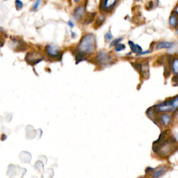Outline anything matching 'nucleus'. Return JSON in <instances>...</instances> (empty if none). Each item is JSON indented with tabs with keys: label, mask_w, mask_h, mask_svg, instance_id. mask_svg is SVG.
<instances>
[{
	"label": "nucleus",
	"mask_w": 178,
	"mask_h": 178,
	"mask_svg": "<svg viewBox=\"0 0 178 178\" xmlns=\"http://www.w3.org/2000/svg\"><path fill=\"white\" fill-rule=\"evenodd\" d=\"M105 41H106V42H107V43L110 42V41L112 40L113 36H112V33H111L110 31H107V33L105 34Z\"/></svg>",
	"instance_id": "f3484780"
},
{
	"label": "nucleus",
	"mask_w": 178,
	"mask_h": 178,
	"mask_svg": "<svg viewBox=\"0 0 178 178\" xmlns=\"http://www.w3.org/2000/svg\"><path fill=\"white\" fill-rule=\"evenodd\" d=\"M10 46L11 47H13V49L15 50H22L23 49H24L25 46H26V44L24 43L21 40H17V39H11V40L10 41Z\"/></svg>",
	"instance_id": "0eeeda50"
},
{
	"label": "nucleus",
	"mask_w": 178,
	"mask_h": 178,
	"mask_svg": "<svg viewBox=\"0 0 178 178\" xmlns=\"http://www.w3.org/2000/svg\"><path fill=\"white\" fill-rule=\"evenodd\" d=\"M5 1H8V0H5Z\"/></svg>",
	"instance_id": "bb28decb"
},
{
	"label": "nucleus",
	"mask_w": 178,
	"mask_h": 178,
	"mask_svg": "<svg viewBox=\"0 0 178 178\" xmlns=\"http://www.w3.org/2000/svg\"><path fill=\"white\" fill-rule=\"evenodd\" d=\"M40 3H41V0H36L33 6H32V10H33L34 11H36L37 9L38 8Z\"/></svg>",
	"instance_id": "aec40b11"
},
{
	"label": "nucleus",
	"mask_w": 178,
	"mask_h": 178,
	"mask_svg": "<svg viewBox=\"0 0 178 178\" xmlns=\"http://www.w3.org/2000/svg\"><path fill=\"white\" fill-rule=\"evenodd\" d=\"M167 170V167L166 166H160L158 167L154 170V173L152 174V177L153 178H159L161 175L164 174V173Z\"/></svg>",
	"instance_id": "9b49d317"
},
{
	"label": "nucleus",
	"mask_w": 178,
	"mask_h": 178,
	"mask_svg": "<svg viewBox=\"0 0 178 178\" xmlns=\"http://www.w3.org/2000/svg\"><path fill=\"white\" fill-rule=\"evenodd\" d=\"M81 1V0H74V2H75V3H79Z\"/></svg>",
	"instance_id": "b1692460"
},
{
	"label": "nucleus",
	"mask_w": 178,
	"mask_h": 178,
	"mask_svg": "<svg viewBox=\"0 0 178 178\" xmlns=\"http://www.w3.org/2000/svg\"><path fill=\"white\" fill-rule=\"evenodd\" d=\"M43 59V57L42 54H40L39 52H29L25 57V60L28 62L29 63L35 65L39 62H40Z\"/></svg>",
	"instance_id": "20e7f679"
},
{
	"label": "nucleus",
	"mask_w": 178,
	"mask_h": 178,
	"mask_svg": "<svg viewBox=\"0 0 178 178\" xmlns=\"http://www.w3.org/2000/svg\"><path fill=\"white\" fill-rule=\"evenodd\" d=\"M173 44L170 42H166V41H163V42L159 43L156 45L157 50H161V49H169L172 47Z\"/></svg>",
	"instance_id": "f8f14e48"
},
{
	"label": "nucleus",
	"mask_w": 178,
	"mask_h": 178,
	"mask_svg": "<svg viewBox=\"0 0 178 178\" xmlns=\"http://www.w3.org/2000/svg\"><path fill=\"white\" fill-rule=\"evenodd\" d=\"M96 61L99 64L102 65V66H105L107 65L112 61V57H111V55L108 54L107 52H105V51H100L98 53L96 56Z\"/></svg>",
	"instance_id": "39448f33"
},
{
	"label": "nucleus",
	"mask_w": 178,
	"mask_h": 178,
	"mask_svg": "<svg viewBox=\"0 0 178 178\" xmlns=\"http://www.w3.org/2000/svg\"><path fill=\"white\" fill-rule=\"evenodd\" d=\"M96 48V39L93 34L89 33L85 34L81 39L76 48V52L83 54L86 57L87 55L93 54Z\"/></svg>",
	"instance_id": "f257e3e1"
},
{
	"label": "nucleus",
	"mask_w": 178,
	"mask_h": 178,
	"mask_svg": "<svg viewBox=\"0 0 178 178\" xmlns=\"http://www.w3.org/2000/svg\"><path fill=\"white\" fill-rule=\"evenodd\" d=\"M122 38H116V39H114V40H113L112 41V43H111L110 44V47H114V46L117 45L118 44H119L121 42V41L122 40Z\"/></svg>",
	"instance_id": "a211bd4d"
},
{
	"label": "nucleus",
	"mask_w": 178,
	"mask_h": 178,
	"mask_svg": "<svg viewBox=\"0 0 178 178\" xmlns=\"http://www.w3.org/2000/svg\"><path fill=\"white\" fill-rule=\"evenodd\" d=\"M118 0H101L100 4V10L105 13L112 12L115 8Z\"/></svg>",
	"instance_id": "7ed1b4c3"
},
{
	"label": "nucleus",
	"mask_w": 178,
	"mask_h": 178,
	"mask_svg": "<svg viewBox=\"0 0 178 178\" xmlns=\"http://www.w3.org/2000/svg\"><path fill=\"white\" fill-rule=\"evenodd\" d=\"M85 13H86V9L84 6L83 5H79L75 8V10H74L73 15L75 20L79 21V20H80L81 19H82V18H84Z\"/></svg>",
	"instance_id": "423d86ee"
},
{
	"label": "nucleus",
	"mask_w": 178,
	"mask_h": 178,
	"mask_svg": "<svg viewBox=\"0 0 178 178\" xmlns=\"http://www.w3.org/2000/svg\"><path fill=\"white\" fill-rule=\"evenodd\" d=\"M151 52L150 50H147V51H145V52H142L138 53V54H136V56H139V55H143V54H149V53Z\"/></svg>",
	"instance_id": "412c9836"
},
{
	"label": "nucleus",
	"mask_w": 178,
	"mask_h": 178,
	"mask_svg": "<svg viewBox=\"0 0 178 178\" xmlns=\"http://www.w3.org/2000/svg\"><path fill=\"white\" fill-rule=\"evenodd\" d=\"M160 121L162 125L164 127H167L170 125V123L172 121V118L170 114L167 113H164L160 116Z\"/></svg>",
	"instance_id": "6e6552de"
},
{
	"label": "nucleus",
	"mask_w": 178,
	"mask_h": 178,
	"mask_svg": "<svg viewBox=\"0 0 178 178\" xmlns=\"http://www.w3.org/2000/svg\"><path fill=\"white\" fill-rule=\"evenodd\" d=\"M45 52L49 57L56 59H61L62 55L61 49L58 46L53 45V44H49L45 46Z\"/></svg>",
	"instance_id": "f03ea898"
},
{
	"label": "nucleus",
	"mask_w": 178,
	"mask_h": 178,
	"mask_svg": "<svg viewBox=\"0 0 178 178\" xmlns=\"http://www.w3.org/2000/svg\"><path fill=\"white\" fill-rule=\"evenodd\" d=\"M68 25L69 27H70V28L73 29L74 27H75V24H74V22H73L71 21V20H70V21H68Z\"/></svg>",
	"instance_id": "4be33fe9"
},
{
	"label": "nucleus",
	"mask_w": 178,
	"mask_h": 178,
	"mask_svg": "<svg viewBox=\"0 0 178 178\" xmlns=\"http://www.w3.org/2000/svg\"><path fill=\"white\" fill-rule=\"evenodd\" d=\"M134 1H141V0H134Z\"/></svg>",
	"instance_id": "a878e982"
},
{
	"label": "nucleus",
	"mask_w": 178,
	"mask_h": 178,
	"mask_svg": "<svg viewBox=\"0 0 178 178\" xmlns=\"http://www.w3.org/2000/svg\"><path fill=\"white\" fill-rule=\"evenodd\" d=\"M105 15H102L99 16V17H98V19H97V20H96V23H95L96 27H98L101 26V25L104 23V22H105Z\"/></svg>",
	"instance_id": "4468645a"
},
{
	"label": "nucleus",
	"mask_w": 178,
	"mask_h": 178,
	"mask_svg": "<svg viewBox=\"0 0 178 178\" xmlns=\"http://www.w3.org/2000/svg\"><path fill=\"white\" fill-rule=\"evenodd\" d=\"M125 45L122 43H119L117 45L115 46V50L116 51V52H121V51L125 50Z\"/></svg>",
	"instance_id": "dca6fc26"
},
{
	"label": "nucleus",
	"mask_w": 178,
	"mask_h": 178,
	"mask_svg": "<svg viewBox=\"0 0 178 178\" xmlns=\"http://www.w3.org/2000/svg\"><path fill=\"white\" fill-rule=\"evenodd\" d=\"M129 45L130 47V49L131 50V52L134 53H136V54H138V53L142 52V48L141 47V46L138 45H136V44L134 43L132 41H129Z\"/></svg>",
	"instance_id": "ddd939ff"
},
{
	"label": "nucleus",
	"mask_w": 178,
	"mask_h": 178,
	"mask_svg": "<svg viewBox=\"0 0 178 178\" xmlns=\"http://www.w3.org/2000/svg\"><path fill=\"white\" fill-rule=\"evenodd\" d=\"M169 24L173 28H176L178 26V13L174 11L169 18Z\"/></svg>",
	"instance_id": "1a4fd4ad"
},
{
	"label": "nucleus",
	"mask_w": 178,
	"mask_h": 178,
	"mask_svg": "<svg viewBox=\"0 0 178 178\" xmlns=\"http://www.w3.org/2000/svg\"><path fill=\"white\" fill-rule=\"evenodd\" d=\"M15 8L18 11L22 10L23 8V3L22 1H20V0H15Z\"/></svg>",
	"instance_id": "2eb2a0df"
},
{
	"label": "nucleus",
	"mask_w": 178,
	"mask_h": 178,
	"mask_svg": "<svg viewBox=\"0 0 178 178\" xmlns=\"http://www.w3.org/2000/svg\"><path fill=\"white\" fill-rule=\"evenodd\" d=\"M95 16V13H91V15L89 16V18H87V20H86L85 24H90V23H91L92 22H93V20H94Z\"/></svg>",
	"instance_id": "6ab92c4d"
},
{
	"label": "nucleus",
	"mask_w": 178,
	"mask_h": 178,
	"mask_svg": "<svg viewBox=\"0 0 178 178\" xmlns=\"http://www.w3.org/2000/svg\"><path fill=\"white\" fill-rule=\"evenodd\" d=\"M176 34H178V27H177V31H176Z\"/></svg>",
	"instance_id": "393cba45"
},
{
	"label": "nucleus",
	"mask_w": 178,
	"mask_h": 178,
	"mask_svg": "<svg viewBox=\"0 0 178 178\" xmlns=\"http://www.w3.org/2000/svg\"><path fill=\"white\" fill-rule=\"evenodd\" d=\"M171 69L174 75H178V57H174L169 61Z\"/></svg>",
	"instance_id": "9d476101"
},
{
	"label": "nucleus",
	"mask_w": 178,
	"mask_h": 178,
	"mask_svg": "<svg viewBox=\"0 0 178 178\" xmlns=\"http://www.w3.org/2000/svg\"><path fill=\"white\" fill-rule=\"evenodd\" d=\"M71 35H72V37H73V38H75V37L76 36V34H75V32H73V31H72L71 32Z\"/></svg>",
	"instance_id": "5701e85b"
}]
</instances>
